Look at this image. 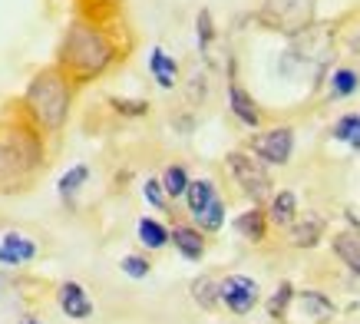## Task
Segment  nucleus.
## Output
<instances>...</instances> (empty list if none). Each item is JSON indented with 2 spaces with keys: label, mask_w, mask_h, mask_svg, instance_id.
Segmentation results:
<instances>
[{
  "label": "nucleus",
  "mask_w": 360,
  "mask_h": 324,
  "mask_svg": "<svg viewBox=\"0 0 360 324\" xmlns=\"http://www.w3.org/2000/svg\"><path fill=\"white\" fill-rule=\"evenodd\" d=\"M116 60V46L103 30L89 27V23H73L66 30L63 44H60V70L77 83H89L110 70Z\"/></svg>",
  "instance_id": "nucleus-1"
},
{
  "label": "nucleus",
  "mask_w": 360,
  "mask_h": 324,
  "mask_svg": "<svg viewBox=\"0 0 360 324\" xmlns=\"http://www.w3.org/2000/svg\"><path fill=\"white\" fill-rule=\"evenodd\" d=\"M70 103H73V89H70V76L60 66H46L30 80V87L23 93V109L44 132H60L70 116Z\"/></svg>",
  "instance_id": "nucleus-2"
},
{
  "label": "nucleus",
  "mask_w": 360,
  "mask_h": 324,
  "mask_svg": "<svg viewBox=\"0 0 360 324\" xmlns=\"http://www.w3.org/2000/svg\"><path fill=\"white\" fill-rule=\"evenodd\" d=\"M262 20L288 37H297V33L311 30L314 0H268L262 7Z\"/></svg>",
  "instance_id": "nucleus-3"
},
{
  "label": "nucleus",
  "mask_w": 360,
  "mask_h": 324,
  "mask_svg": "<svg viewBox=\"0 0 360 324\" xmlns=\"http://www.w3.org/2000/svg\"><path fill=\"white\" fill-rule=\"evenodd\" d=\"M229 169L235 175V182L241 185V192L251 195V202H262L264 195H271V175L255 152H229Z\"/></svg>",
  "instance_id": "nucleus-4"
},
{
  "label": "nucleus",
  "mask_w": 360,
  "mask_h": 324,
  "mask_svg": "<svg viewBox=\"0 0 360 324\" xmlns=\"http://www.w3.org/2000/svg\"><path fill=\"white\" fill-rule=\"evenodd\" d=\"M251 152L264 162V166H288L291 152H295V130L291 126H274L258 136H251Z\"/></svg>",
  "instance_id": "nucleus-5"
},
{
  "label": "nucleus",
  "mask_w": 360,
  "mask_h": 324,
  "mask_svg": "<svg viewBox=\"0 0 360 324\" xmlns=\"http://www.w3.org/2000/svg\"><path fill=\"white\" fill-rule=\"evenodd\" d=\"M219 301H225V308L235 314H248L258 304V281L248 275H229L219 281Z\"/></svg>",
  "instance_id": "nucleus-6"
},
{
  "label": "nucleus",
  "mask_w": 360,
  "mask_h": 324,
  "mask_svg": "<svg viewBox=\"0 0 360 324\" xmlns=\"http://www.w3.org/2000/svg\"><path fill=\"white\" fill-rule=\"evenodd\" d=\"M4 142L11 146V152L30 169V173L37 166H44V142H40V132H33L30 126H13Z\"/></svg>",
  "instance_id": "nucleus-7"
},
{
  "label": "nucleus",
  "mask_w": 360,
  "mask_h": 324,
  "mask_svg": "<svg viewBox=\"0 0 360 324\" xmlns=\"http://www.w3.org/2000/svg\"><path fill=\"white\" fill-rule=\"evenodd\" d=\"M60 308H63V314L73 318V321L93 318V301H89L86 288L77 285V281H63V285H60Z\"/></svg>",
  "instance_id": "nucleus-8"
},
{
  "label": "nucleus",
  "mask_w": 360,
  "mask_h": 324,
  "mask_svg": "<svg viewBox=\"0 0 360 324\" xmlns=\"http://www.w3.org/2000/svg\"><path fill=\"white\" fill-rule=\"evenodd\" d=\"M27 175H30V169L13 156L7 142H0V192H13V189H20V185L27 182Z\"/></svg>",
  "instance_id": "nucleus-9"
},
{
  "label": "nucleus",
  "mask_w": 360,
  "mask_h": 324,
  "mask_svg": "<svg viewBox=\"0 0 360 324\" xmlns=\"http://www.w3.org/2000/svg\"><path fill=\"white\" fill-rule=\"evenodd\" d=\"M37 258V245L30 238H23L20 232H7L0 242V265H20V261Z\"/></svg>",
  "instance_id": "nucleus-10"
},
{
  "label": "nucleus",
  "mask_w": 360,
  "mask_h": 324,
  "mask_svg": "<svg viewBox=\"0 0 360 324\" xmlns=\"http://www.w3.org/2000/svg\"><path fill=\"white\" fill-rule=\"evenodd\" d=\"M169 242H172L175 249H179V255L188 261H198L205 255V238H202V232L192 225H175L172 232H169Z\"/></svg>",
  "instance_id": "nucleus-11"
},
{
  "label": "nucleus",
  "mask_w": 360,
  "mask_h": 324,
  "mask_svg": "<svg viewBox=\"0 0 360 324\" xmlns=\"http://www.w3.org/2000/svg\"><path fill=\"white\" fill-rule=\"evenodd\" d=\"M229 106H231V113L238 116V123H245L248 130H258V126H262V113L255 106V99H251L238 83H229Z\"/></svg>",
  "instance_id": "nucleus-12"
},
{
  "label": "nucleus",
  "mask_w": 360,
  "mask_h": 324,
  "mask_svg": "<svg viewBox=\"0 0 360 324\" xmlns=\"http://www.w3.org/2000/svg\"><path fill=\"white\" fill-rule=\"evenodd\" d=\"M324 235V218L314 216V212H304V222L291 225V245L295 249H314Z\"/></svg>",
  "instance_id": "nucleus-13"
},
{
  "label": "nucleus",
  "mask_w": 360,
  "mask_h": 324,
  "mask_svg": "<svg viewBox=\"0 0 360 324\" xmlns=\"http://www.w3.org/2000/svg\"><path fill=\"white\" fill-rule=\"evenodd\" d=\"M149 73H153V80L162 89H172L175 87V76H179V63L165 54L162 46H155L153 54H149Z\"/></svg>",
  "instance_id": "nucleus-14"
},
{
  "label": "nucleus",
  "mask_w": 360,
  "mask_h": 324,
  "mask_svg": "<svg viewBox=\"0 0 360 324\" xmlns=\"http://www.w3.org/2000/svg\"><path fill=\"white\" fill-rule=\"evenodd\" d=\"M235 232L248 242H264V232H268V216H264L258 206H251L248 212H241L235 218Z\"/></svg>",
  "instance_id": "nucleus-15"
},
{
  "label": "nucleus",
  "mask_w": 360,
  "mask_h": 324,
  "mask_svg": "<svg viewBox=\"0 0 360 324\" xmlns=\"http://www.w3.org/2000/svg\"><path fill=\"white\" fill-rule=\"evenodd\" d=\"M268 222L271 225H278V228H284V225H291L295 222V216H297V195L295 192H278L271 199V206H268Z\"/></svg>",
  "instance_id": "nucleus-16"
},
{
  "label": "nucleus",
  "mask_w": 360,
  "mask_h": 324,
  "mask_svg": "<svg viewBox=\"0 0 360 324\" xmlns=\"http://www.w3.org/2000/svg\"><path fill=\"white\" fill-rule=\"evenodd\" d=\"M86 179H89V166H73V169H66L63 175H60V182H56V192H60V199L63 202H73L77 199V192L86 185Z\"/></svg>",
  "instance_id": "nucleus-17"
},
{
  "label": "nucleus",
  "mask_w": 360,
  "mask_h": 324,
  "mask_svg": "<svg viewBox=\"0 0 360 324\" xmlns=\"http://www.w3.org/2000/svg\"><path fill=\"white\" fill-rule=\"evenodd\" d=\"M212 199H215V185L208 182V179H195V182L188 179V185H186V202H188V212H192V216H198V212H202V208H205Z\"/></svg>",
  "instance_id": "nucleus-18"
},
{
  "label": "nucleus",
  "mask_w": 360,
  "mask_h": 324,
  "mask_svg": "<svg viewBox=\"0 0 360 324\" xmlns=\"http://www.w3.org/2000/svg\"><path fill=\"white\" fill-rule=\"evenodd\" d=\"M334 251L347 261L350 271H357V275H360V232H357V235H354V232L338 235V238H334Z\"/></svg>",
  "instance_id": "nucleus-19"
},
{
  "label": "nucleus",
  "mask_w": 360,
  "mask_h": 324,
  "mask_svg": "<svg viewBox=\"0 0 360 324\" xmlns=\"http://www.w3.org/2000/svg\"><path fill=\"white\" fill-rule=\"evenodd\" d=\"M139 242L146 249H165L169 245V228L155 218H139Z\"/></svg>",
  "instance_id": "nucleus-20"
},
{
  "label": "nucleus",
  "mask_w": 360,
  "mask_h": 324,
  "mask_svg": "<svg viewBox=\"0 0 360 324\" xmlns=\"http://www.w3.org/2000/svg\"><path fill=\"white\" fill-rule=\"evenodd\" d=\"M192 298H195L205 311H212L215 304H219V281L212 278V275H202V278L192 281Z\"/></svg>",
  "instance_id": "nucleus-21"
},
{
  "label": "nucleus",
  "mask_w": 360,
  "mask_h": 324,
  "mask_svg": "<svg viewBox=\"0 0 360 324\" xmlns=\"http://www.w3.org/2000/svg\"><path fill=\"white\" fill-rule=\"evenodd\" d=\"M195 222H198L202 232H219V228L225 225V202L215 195V199H212V202L195 216Z\"/></svg>",
  "instance_id": "nucleus-22"
},
{
  "label": "nucleus",
  "mask_w": 360,
  "mask_h": 324,
  "mask_svg": "<svg viewBox=\"0 0 360 324\" xmlns=\"http://www.w3.org/2000/svg\"><path fill=\"white\" fill-rule=\"evenodd\" d=\"M162 189H165V195L169 199H179V195H186V185H188V173L182 169V166H169L162 173Z\"/></svg>",
  "instance_id": "nucleus-23"
},
{
  "label": "nucleus",
  "mask_w": 360,
  "mask_h": 324,
  "mask_svg": "<svg viewBox=\"0 0 360 324\" xmlns=\"http://www.w3.org/2000/svg\"><path fill=\"white\" fill-rule=\"evenodd\" d=\"M357 89H360V76L354 73V70H338V73L330 76V93H334V96L347 99V96H354Z\"/></svg>",
  "instance_id": "nucleus-24"
},
{
  "label": "nucleus",
  "mask_w": 360,
  "mask_h": 324,
  "mask_svg": "<svg viewBox=\"0 0 360 324\" xmlns=\"http://www.w3.org/2000/svg\"><path fill=\"white\" fill-rule=\"evenodd\" d=\"M301 301H304V308L311 311V318H317V321H324V318H330V314H334L330 298H324L321 292H301Z\"/></svg>",
  "instance_id": "nucleus-25"
},
{
  "label": "nucleus",
  "mask_w": 360,
  "mask_h": 324,
  "mask_svg": "<svg viewBox=\"0 0 360 324\" xmlns=\"http://www.w3.org/2000/svg\"><path fill=\"white\" fill-rule=\"evenodd\" d=\"M195 33H198V50H208L212 40H215V20H212V11H198Z\"/></svg>",
  "instance_id": "nucleus-26"
},
{
  "label": "nucleus",
  "mask_w": 360,
  "mask_h": 324,
  "mask_svg": "<svg viewBox=\"0 0 360 324\" xmlns=\"http://www.w3.org/2000/svg\"><path fill=\"white\" fill-rule=\"evenodd\" d=\"M291 298H295V288H291V285L284 281L281 288H278V292L271 294V301H268V314H271V318H281V314L288 311V304H291Z\"/></svg>",
  "instance_id": "nucleus-27"
},
{
  "label": "nucleus",
  "mask_w": 360,
  "mask_h": 324,
  "mask_svg": "<svg viewBox=\"0 0 360 324\" xmlns=\"http://www.w3.org/2000/svg\"><path fill=\"white\" fill-rule=\"evenodd\" d=\"M112 109L120 113V116H146L149 113V103L146 99H112Z\"/></svg>",
  "instance_id": "nucleus-28"
},
{
  "label": "nucleus",
  "mask_w": 360,
  "mask_h": 324,
  "mask_svg": "<svg viewBox=\"0 0 360 324\" xmlns=\"http://www.w3.org/2000/svg\"><path fill=\"white\" fill-rule=\"evenodd\" d=\"M142 195H146V202L155 208H165V189L159 179H146V185H142Z\"/></svg>",
  "instance_id": "nucleus-29"
},
{
  "label": "nucleus",
  "mask_w": 360,
  "mask_h": 324,
  "mask_svg": "<svg viewBox=\"0 0 360 324\" xmlns=\"http://www.w3.org/2000/svg\"><path fill=\"white\" fill-rule=\"evenodd\" d=\"M122 271H126L129 278H146V275L153 271V265L146 258H139V255H126V258H122Z\"/></svg>",
  "instance_id": "nucleus-30"
},
{
  "label": "nucleus",
  "mask_w": 360,
  "mask_h": 324,
  "mask_svg": "<svg viewBox=\"0 0 360 324\" xmlns=\"http://www.w3.org/2000/svg\"><path fill=\"white\" fill-rule=\"evenodd\" d=\"M354 123H357V116H354V113H350V116H344V119H340L338 126H334V139H340V142H347L350 130H354Z\"/></svg>",
  "instance_id": "nucleus-31"
},
{
  "label": "nucleus",
  "mask_w": 360,
  "mask_h": 324,
  "mask_svg": "<svg viewBox=\"0 0 360 324\" xmlns=\"http://www.w3.org/2000/svg\"><path fill=\"white\" fill-rule=\"evenodd\" d=\"M347 142H350V146H354V149L360 152V116H357V123H354V130H350Z\"/></svg>",
  "instance_id": "nucleus-32"
},
{
  "label": "nucleus",
  "mask_w": 360,
  "mask_h": 324,
  "mask_svg": "<svg viewBox=\"0 0 360 324\" xmlns=\"http://www.w3.org/2000/svg\"><path fill=\"white\" fill-rule=\"evenodd\" d=\"M20 324H40V321H20Z\"/></svg>",
  "instance_id": "nucleus-33"
}]
</instances>
